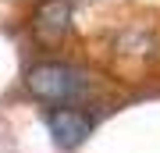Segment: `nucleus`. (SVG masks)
Returning a JSON list of instances; mask_svg holds the SVG:
<instances>
[{
	"instance_id": "f03ea898",
	"label": "nucleus",
	"mask_w": 160,
	"mask_h": 153,
	"mask_svg": "<svg viewBox=\"0 0 160 153\" xmlns=\"http://www.w3.org/2000/svg\"><path fill=\"white\" fill-rule=\"evenodd\" d=\"M29 25H32V36L39 43H46V46L61 43L71 28V4L68 0H39Z\"/></svg>"
},
{
	"instance_id": "f257e3e1",
	"label": "nucleus",
	"mask_w": 160,
	"mask_h": 153,
	"mask_svg": "<svg viewBox=\"0 0 160 153\" xmlns=\"http://www.w3.org/2000/svg\"><path fill=\"white\" fill-rule=\"evenodd\" d=\"M25 85H29V93L36 100L64 107V103L89 93V75L78 64H68V61H39L25 71Z\"/></svg>"
},
{
	"instance_id": "7ed1b4c3",
	"label": "nucleus",
	"mask_w": 160,
	"mask_h": 153,
	"mask_svg": "<svg viewBox=\"0 0 160 153\" xmlns=\"http://www.w3.org/2000/svg\"><path fill=\"white\" fill-rule=\"evenodd\" d=\"M46 125H50V135H53V142L61 150H75L92 132V118L86 110H78V107H57V110H50Z\"/></svg>"
}]
</instances>
